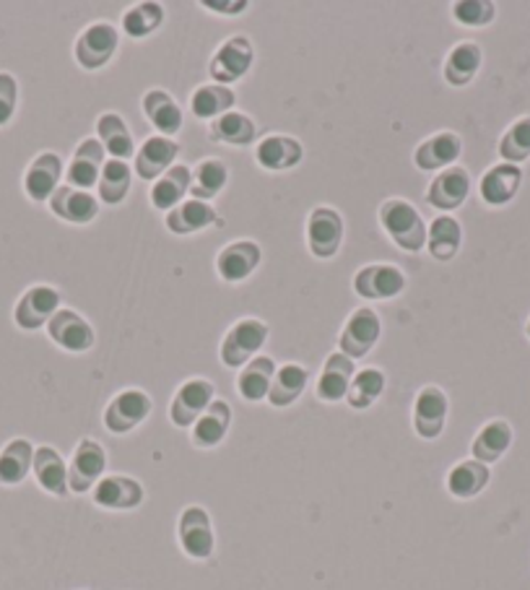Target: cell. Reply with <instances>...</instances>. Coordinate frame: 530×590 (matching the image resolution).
<instances>
[{
    "mask_svg": "<svg viewBox=\"0 0 530 590\" xmlns=\"http://www.w3.org/2000/svg\"><path fill=\"white\" fill-rule=\"evenodd\" d=\"M379 227L404 253L417 255L427 250V221L419 208L406 198H388L379 206Z\"/></svg>",
    "mask_w": 530,
    "mask_h": 590,
    "instance_id": "6da1fadb",
    "label": "cell"
},
{
    "mask_svg": "<svg viewBox=\"0 0 530 590\" xmlns=\"http://www.w3.org/2000/svg\"><path fill=\"white\" fill-rule=\"evenodd\" d=\"M268 323H263L261 318H242L221 338L219 359L224 362V367L242 370L255 357H261V349L268 343Z\"/></svg>",
    "mask_w": 530,
    "mask_h": 590,
    "instance_id": "7a4b0ae2",
    "label": "cell"
},
{
    "mask_svg": "<svg viewBox=\"0 0 530 590\" xmlns=\"http://www.w3.org/2000/svg\"><path fill=\"white\" fill-rule=\"evenodd\" d=\"M120 47V29L110 21H95L78 34L74 42L76 63L89 74L110 66V61L118 55Z\"/></svg>",
    "mask_w": 530,
    "mask_h": 590,
    "instance_id": "3957f363",
    "label": "cell"
},
{
    "mask_svg": "<svg viewBox=\"0 0 530 590\" xmlns=\"http://www.w3.org/2000/svg\"><path fill=\"white\" fill-rule=\"evenodd\" d=\"M154 412L152 395L141 387H125L114 398L107 403L102 424L110 435H131L133 429H139L143 422L148 419Z\"/></svg>",
    "mask_w": 530,
    "mask_h": 590,
    "instance_id": "277c9868",
    "label": "cell"
},
{
    "mask_svg": "<svg viewBox=\"0 0 530 590\" xmlns=\"http://www.w3.org/2000/svg\"><path fill=\"white\" fill-rule=\"evenodd\" d=\"M343 232H346V225H343V216L339 208L333 206H314L310 216H307V250H310L312 258L318 261H331V258L339 255Z\"/></svg>",
    "mask_w": 530,
    "mask_h": 590,
    "instance_id": "5b68a950",
    "label": "cell"
},
{
    "mask_svg": "<svg viewBox=\"0 0 530 590\" xmlns=\"http://www.w3.org/2000/svg\"><path fill=\"white\" fill-rule=\"evenodd\" d=\"M177 542L185 557L206 562L217 551V534H213V523L209 510L200 505H188L177 517Z\"/></svg>",
    "mask_w": 530,
    "mask_h": 590,
    "instance_id": "8992f818",
    "label": "cell"
},
{
    "mask_svg": "<svg viewBox=\"0 0 530 590\" xmlns=\"http://www.w3.org/2000/svg\"><path fill=\"white\" fill-rule=\"evenodd\" d=\"M379 338H383V320H379L377 309L369 305L356 307L346 318V323H343L339 336V351L356 362V359H364L377 347Z\"/></svg>",
    "mask_w": 530,
    "mask_h": 590,
    "instance_id": "52a82bcc",
    "label": "cell"
},
{
    "mask_svg": "<svg viewBox=\"0 0 530 590\" xmlns=\"http://www.w3.org/2000/svg\"><path fill=\"white\" fill-rule=\"evenodd\" d=\"M253 63H255L253 42H250V37H245V34H234V37H229L224 45H219L217 53L211 55L209 76L213 78V84L232 86L242 81V78L253 70Z\"/></svg>",
    "mask_w": 530,
    "mask_h": 590,
    "instance_id": "ba28073f",
    "label": "cell"
},
{
    "mask_svg": "<svg viewBox=\"0 0 530 590\" xmlns=\"http://www.w3.org/2000/svg\"><path fill=\"white\" fill-rule=\"evenodd\" d=\"M406 273L393 263H367L354 273V294L364 302L396 299L406 292Z\"/></svg>",
    "mask_w": 530,
    "mask_h": 590,
    "instance_id": "9c48e42d",
    "label": "cell"
},
{
    "mask_svg": "<svg viewBox=\"0 0 530 590\" xmlns=\"http://www.w3.org/2000/svg\"><path fill=\"white\" fill-rule=\"evenodd\" d=\"M213 401H217V385H213L211 380L206 378L185 380L169 403V422L180 429H192V424L209 412Z\"/></svg>",
    "mask_w": 530,
    "mask_h": 590,
    "instance_id": "30bf717a",
    "label": "cell"
},
{
    "mask_svg": "<svg viewBox=\"0 0 530 590\" xmlns=\"http://www.w3.org/2000/svg\"><path fill=\"white\" fill-rule=\"evenodd\" d=\"M107 471V450L91 437H84L76 445L68 463V487L70 494H89L104 479Z\"/></svg>",
    "mask_w": 530,
    "mask_h": 590,
    "instance_id": "8fae6325",
    "label": "cell"
},
{
    "mask_svg": "<svg viewBox=\"0 0 530 590\" xmlns=\"http://www.w3.org/2000/svg\"><path fill=\"white\" fill-rule=\"evenodd\" d=\"M63 297L55 286L49 284H34L21 294L16 307H13V323L21 330H40L47 328V323L53 320V315L60 309Z\"/></svg>",
    "mask_w": 530,
    "mask_h": 590,
    "instance_id": "7c38bea8",
    "label": "cell"
},
{
    "mask_svg": "<svg viewBox=\"0 0 530 590\" xmlns=\"http://www.w3.org/2000/svg\"><path fill=\"white\" fill-rule=\"evenodd\" d=\"M47 336L55 347L68 351V354H86L97 343V334L91 328V323L70 307L57 309L53 320L47 323Z\"/></svg>",
    "mask_w": 530,
    "mask_h": 590,
    "instance_id": "4fadbf2b",
    "label": "cell"
},
{
    "mask_svg": "<svg viewBox=\"0 0 530 590\" xmlns=\"http://www.w3.org/2000/svg\"><path fill=\"white\" fill-rule=\"evenodd\" d=\"M450 398L440 385H424L413 398V431L421 440H437L445 431Z\"/></svg>",
    "mask_w": 530,
    "mask_h": 590,
    "instance_id": "5bb4252c",
    "label": "cell"
},
{
    "mask_svg": "<svg viewBox=\"0 0 530 590\" xmlns=\"http://www.w3.org/2000/svg\"><path fill=\"white\" fill-rule=\"evenodd\" d=\"M263 250L255 240H234L217 255V273L224 284H242L261 269Z\"/></svg>",
    "mask_w": 530,
    "mask_h": 590,
    "instance_id": "9a60e30c",
    "label": "cell"
},
{
    "mask_svg": "<svg viewBox=\"0 0 530 590\" xmlns=\"http://www.w3.org/2000/svg\"><path fill=\"white\" fill-rule=\"evenodd\" d=\"M91 500H95L97 507L110 510V513H128V510L143 505L146 489H143L139 479L125 477V473H110L95 487Z\"/></svg>",
    "mask_w": 530,
    "mask_h": 590,
    "instance_id": "2e32d148",
    "label": "cell"
},
{
    "mask_svg": "<svg viewBox=\"0 0 530 590\" xmlns=\"http://www.w3.org/2000/svg\"><path fill=\"white\" fill-rule=\"evenodd\" d=\"M471 196V175L468 170L455 164V167H448L442 172H437V177L429 183L427 188V204L437 208L442 214H453L461 208Z\"/></svg>",
    "mask_w": 530,
    "mask_h": 590,
    "instance_id": "e0dca14e",
    "label": "cell"
},
{
    "mask_svg": "<svg viewBox=\"0 0 530 590\" xmlns=\"http://www.w3.org/2000/svg\"><path fill=\"white\" fill-rule=\"evenodd\" d=\"M66 175V167H63V156L55 154V151H42V154L34 156L29 162V167L24 172V193L29 200L34 204H42V200H49L55 196V190L60 188V179Z\"/></svg>",
    "mask_w": 530,
    "mask_h": 590,
    "instance_id": "ac0fdd59",
    "label": "cell"
},
{
    "mask_svg": "<svg viewBox=\"0 0 530 590\" xmlns=\"http://www.w3.org/2000/svg\"><path fill=\"white\" fill-rule=\"evenodd\" d=\"M522 177L526 175H522L518 164H494V167L486 170L482 179H478V198L489 208H503L512 204L515 196H518L522 188Z\"/></svg>",
    "mask_w": 530,
    "mask_h": 590,
    "instance_id": "d6986e66",
    "label": "cell"
},
{
    "mask_svg": "<svg viewBox=\"0 0 530 590\" xmlns=\"http://www.w3.org/2000/svg\"><path fill=\"white\" fill-rule=\"evenodd\" d=\"M107 164V154L102 149V143L97 139H84L78 143L74 156H70V164L66 167V179L70 188L86 190L97 188L99 177H102V170Z\"/></svg>",
    "mask_w": 530,
    "mask_h": 590,
    "instance_id": "ffe728a7",
    "label": "cell"
},
{
    "mask_svg": "<svg viewBox=\"0 0 530 590\" xmlns=\"http://www.w3.org/2000/svg\"><path fill=\"white\" fill-rule=\"evenodd\" d=\"M463 154V139L455 131H440L429 135L413 151V164L421 172H442L455 167Z\"/></svg>",
    "mask_w": 530,
    "mask_h": 590,
    "instance_id": "44dd1931",
    "label": "cell"
},
{
    "mask_svg": "<svg viewBox=\"0 0 530 590\" xmlns=\"http://www.w3.org/2000/svg\"><path fill=\"white\" fill-rule=\"evenodd\" d=\"M180 156V143L167 135H152L141 143V149L133 156V172L141 179H159L164 172L175 167V160Z\"/></svg>",
    "mask_w": 530,
    "mask_h": 590,
    "instance_id": "7402d4cb",
    "label": "cell"
},
{
    "mask_svg": "<svg viewBox=\"0 0 530 590\" xmlns=\"http://www.w3.org/2000/svg\"><path fill=\"white\" fill-rule=\"evenodd\" d=\"M302 160L305 146L294 135L286 133L265 135L255 146V162L265 172H289L297 164H302Z\"/></svg>",
    "mask_w": 530,
    "mask_h": 590,
    "instance_id": "603a6c76",
    "label": "cell"
},
{
    "mask_svg": "<svg viewBox=\"0 0 530 590\" xmlns=\"http://www.w3.org/2000/svg\"><path fill=\"white\" fill-rule=\"evenodd\" d=\"M141 110L154 125L156 135H167V139L180 135L185 114L180 102L167 89H148L141 99Z\"/></svg>",
    "mask_w": 530,
    "mask_h": 590,
    "instance_id": "cb8c5ba5",
    "label": "cell"
},
{
    "mask_svg": "<svg viewBox=\"0 0 530 590\" xmlns=\"http://www.w3.org/2000/svg\"><path fill=\"white\" fill-rule=\"evenodd\" d=\"M49 211L57 219L68 221V225L86 227L99 216V198L91 196V193L70 188V185H60L55 190V196L47 200Z\"/></svg>",
    "mask_w": 530,
    "mask_h": 590,
    "instance_id": "d4e9b609",
    "label": "cell"
},
{
    "mask_svg": "<svg viewBox=\"0 0 530 590\" xmlns=\"http://www.w3.org/2000/svg\"><path fill=\"white\" fill-rule=\"evenodd\" d=\"M354 375H356L354 359L341 354V351H333V354L325 359V364H322L318 385H314V395H318L322 403L346 401L349 385Z\"/></svg>",
    "mask_w": 530,
    "mask_h": 590,
    "instance_id": "484cf974",
    "label": "cell"
},
{
    "mask_svg": "<svg viewBox=\"0 0 530 590\" xmlns=\"http://www.w3.org/2000/svg\"><path fill=\"white\" fill-rule=\"evenodd\" d=\"M512 442H515L512 424L507 419H492L476 431L474 442H471V458L484 466L499 463V460L507 456V450L512 448Z\"/></svg>",
    "mask_w": 530,
    "mask_h": 590,
    "instance_id": "4316f807",
    "label": "cell"
},
{
    "mask_svg": "<svg viewBox=\"0 0 530 590\" xmlns=\"http://www.w3.org/2000/svg\"><path fill=\"white\" fill-rule=\"evenodd\" d=\"M217 221H219L217 208L206 204V200L188 198L177 208H172L167 219H164V227H167V232L175 237H190L203 232V229H211Z\"/></svg>",
    "mask_w": 530,
    "mask_h": 590,
    "instance_id": "83f0119b",
    "label": "cell"
},
{
    "mask_svg": "<svg viewBox=\"0 0 530 590\" xmlns=\"http://www.w3.org/2000/svg\"><path fill=\"white\" fill-rule=\"evenodd\" d=\"M484 66V50L474 40H463L453 45L445 66H442V76H445L448 86H455V89H463L478 76V70Z\"/></svg>",
    "mask_w": 530,
    "mask_h": 590,
    "instance_id": "f1b7e54d",
    "label": "cell"
},
{
    "mask_svg": "<svg viewBox=\"0 0 530 590\" xmlns=\"http://www.w3.org/2000/svg\"><path fill=\"white\" fill-rule=\"evenodd\" d=\"M32 473H34V479H37L42 492L60 496V500L70 494L68 463H66V458L53 448V445H40V448L34 450Z\"/></svg>",
    "mask_w": 530,
    "mask_h": 590,
    "instance_id": "f546056e",
    "label": "cell"
},
{
    "mask_svg": "<svg viewBox=\"0 0 530 590\" xmlns=\"http://www.w3.org/2000/svg\"><path fill=\"white\" fill-rule=\"evenodd\" d=\"M229 429H232V406L217 398L209 406V412L192 424L190 440L200 450H213L227 440Z\"/></svg>",
    "mask_w": 530,
    "mask_h": 590,
    "instance_id": "4dcf8cb0",
    "label": "cell"
},
{
    "mask_svg": "<svg viewBox=\"0 0 530 590\" xmlns=\"http://www.w3.org/2000/svg\"><path fill=\"white\" fill-rule=\"evenodd\" d=\"M97 141L102 143L104 154L110 156V160H120L128 162L135 156V139L131 133V128H128V122L123 114L118 112H104L99 114L97 120Z\"/></svg>",
    "mask_w": 530,
    "mask_h": 590,
    "instance_id": "1f68e13d",
    "label": "cell"
},
{
    "mask_svg": "<svg viewBox=\"0 0 530 590\" xmlns=\"http://www.w3.org/2000/svg\"><path fill=\"white\" fill-rule=\"evenodd\" d=\"M463 248V227L453 214H440L427 227V253L437 263H450Z\"/></svg>",
    "mask_w": 530,
    "mask_h": 590,
    "instance_id": "d6a6232c",
    "label": "cell"
},
{
    "mask_svg": "<svg viewBox=\"0 0 530 590\" xmlns=\"http://www.w3.org/2000/svg\"><path fill=\"white\" fill-rule=\"evenodd\" d=\"M190 183H192V170L188 164H175V167L164 172L159 179H154L152 190H148V200L156 211H172L190 196Z\"/></svg>",
    "mask_w": 530,
    "mask_h": 590,
    "instance_id": "836d02e7",
    "label": "cell"
},
{
    "mask_svg": "<svg viewBox=\"0 0 530 590\" xmlns=\"http://www.w3.org/2000/svg\"><path fill=\"white\" fill-rule=\"evenodd\" d=\"M489 481H492L489 466L478 463V460H474V458H465V460H457L453 469L448 471L445 487H448L450 496L465 502V500H474V496L482 494L484 489L489 487Z\"/></svg>",
    "mask_w": 530,
    "mask_h": 590,
    "instance_id": "e575fe53",
    "label": "cell"
},
{
    "mask_svg": "<svg viewBox=\"0 0 530 590\" xmlns=\"http://www.w3.org/2000/svg\"><path fill=\"white\" fill-rule=\"evenodd\" d=\"M34 445L26 437H13L0 448V487L24 484L34 463Z\"/></svg>",
    "mask_w": 530,
    "mask_h": 590,
    "instance_id": "d590c367",
    "label": "cell"
},
{
    "mask_svg": "<svg viewBox=\"0 0 530 590\" xmlns=\"http://www.w3.org/2000/svg\"><path fill=\"white\" fill-rule=\"evenodd\" d=\"M278 364L270 357H255L253 362H247L238 375V393L242 401L247 403H261L268 398L270 385H274Z\"/></svg>",
    "mask_w": 530,
    "mask_h": 590,
    "instance_id": "8d00e7d4",
    "label": "cell"
},
{
    "mask_svg": "<svg viewBox=\"0 0 530 590\" xmlns=\"http://www.w3.org/2000/svg\"><path fill=\"white\" fill-rule=\"evenodd\" d=\"M307 383H310V370H307V367L297 362L278 367L274 385H270L268 398L265 401H268L274 408H289L302 398Z\"/></svg>",
    "mask_w": 530,
    "mask_h": 590,
    "instance_id": "74e56055",
    "label": "cell"
},
{
    "mask_svg": "<svg viewBox=\"0 0 530 590\" xmlns=\"http://www.w3.org/2000/svg\"><path fill=\"white\" fill-rule=\"evenodd\" d=\"M209 139L213 143H224V146H250L257 139L255 120L245 112H227L221 118L209 122Z\"/></svg>",
    "mask_w": 530,
    "mask_h": 590,
    "instance_id": "f35d334b",
    "label": "cell"
},
{
    "mask_svg": "<svg viewBox=\"0 0 530 590\" xmlns=\"http://www.w3.org/2000/svg\"><path fill=\"white\" fill-rule=\"evenodd\" d=\"M238 105V95H234L232 86L221 84H206L198 86L190 97V112L198 120H217L221 114L232 112Z\"/></svg>",
    "mask_w": 530,
    "mask_h": 590,
    "instance_id": "ab89813d",
    "label": "cell"
},
{
    "mask_svg": "<svg viewBox=\"0 0 530 590\" xmlns=\"http://www.w3.org/2000/svg\"><path fill=\"white\" fill-rule=\"evenodd\" d=\"M385 387H388V375H385L379 367H364L354 375L346 393L349 408L354 412H367V408L375 406V403L383 398Z\"/></svg>",
    "mask_w": 530,
    "mask_h": 590,
    "instance_id": "60d3db41",
    "label": "cell"
},
{
    "mask_svg": "<svg viewBox=\"0 0 530 590\" xmlns=\"http://www.w3.org/2000/svg\"><path fill=\"white\" fill-rule=\"evenodd\" d=\"M164 19H167V11H164L162 3L143 0V3H135L123 13L120 29H123V34H128L131 40H146L164 24Z\"/></svg>",
    "mask_w": 530,
    "mask_h": 590,
    "instance_id": "b9f144b4",
    "label": "cell"
},
{
    "mask_svg": "<svg viewBox=\"0 0 530 590\" xmlns=\"http://www.w3.org/2000/svg\"><path fill=\"white\" fill-rule=\"evenodd\" d=\"M227 183H229V170H227L224 162L217 160V156L200 160L198 167L192 170L190 198L206 200V204H211V200L227 188Z\"/></svg>",
    "mask_w": 530,
    "mask_h": 590,
    "instance_id": "7bdbcfd3",
    "label": "cell"
},
{
    "mask_svg": "<svg viewBox=\"0 0 530 590\" xmlns=\"http://www.w3.org/2000/svg\"><path fill=\"white\" fill-rule=\"evenodd\" d=\"M133 185V167L128 162L107 160L102 177H99V204L120 206L128 198Z\"/></svg>",
    "mask_w": 530,
    "mask_h": 590,
    "instance_id": "ee69618b",
    "label": "cell"
},
{
    "mask_svg": "<svg viewBox=\"0 0 530 590\" xmlns=\"http://www.w3.org/2000/svg\"><path fill=\"white\" fill-rule=\"evenodd\" d=\"M499 160L507 164H520L530 160V114H522L512 122L499 139Z\"/></svg>",
    "mask_w": 530,
    "mask_h": 590,
    "instance_id": "f6af8a7d",
    "label": "cell"
},
{
    "mask_svg": "<svg viewBox=\"0 0 530 590\" xmlns=\"http://www.w3.org/2000/svg\"><path fill=\"white\" fill-rule=\"evenodd\" d=\"M450 17L465 29H482L497 19V6L492 0H457L450 6Z\"/></svg>",
    "mask_w": 530,
    "mask_h": 590,
    "instance_id": "bcb514c9",
    "label": "cell"
},
{
    "mask_svg": "<svg viewBox=\"0 0 530 590\" xmlns=\"http://www.w3.org/2000/svg\"><path fill=\"white\" fill-rule=\"evenodd\" d=\"M19 107V81L9 70H0V128L13 120Z\"/></svg>",
    "mask_w": 530,
    "mask_h": 590,
    "instance_id": "7dc6e473",
    "label": "cell"
},
{
    "mask_svg": "<svg viewBox=\"0 0 530 590\" xmlns=\"http://www.w3.org/2000/svg\"><path fill=\"white\" fill-rule=\"evenodd\" d=\"M200 9L219 13V17H242L250 9V3L247 0H224V3L221 0H203Z\"/></svg>",
    "mask_w": 530,
    "mask_h": 590,
    "instance_id": "c3c4849f",
    "label": "cell"
},
{
    "mask_svg": "<svg viewBox=\"0 0 530 590\" xmlns=\"http://www.w3.org/2000/svg\"><path fill=\"white\" fill-rule=\"evenodd\" d=\"M526 336H528V341H530V318H528V323H526Z\"/></svg>",
    "mask_w": 530,
    "mask_h": 590,
    "instance_id": "681fc988",
    "label": "cell"
}]
</instances>
